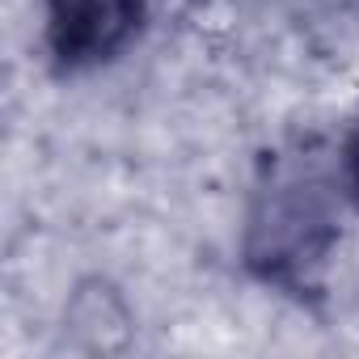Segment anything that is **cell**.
I'll list each match as a JSON object with an SVG mask.
<instances>
[{"instance_id": "cell-1", "label": "cell", "mask_w": 359, "mask_h": 359, "mask_svg": "<svg viewBox=\"0 0 359 359\" xmlns=\"http://www.w3.org/2000/svg\"><path fill=\"white\" fill-rule=\"evenodd\" d=\"M325 241H330V229L317 199L300 191H279L258 208L245 250L258 271L287 275V271H300L304 262H317L325 254Z\"/></svg>"}, {"instance_id": "cell-2", "label": "cell", "mask_w": 359, "mask_h": 359, "mask_svg": "<svg viewBox=\"0 0 359 359\" xmlns=\"http://www.w3.org/2000/svg\"><path fill=\"white\" fill-rule=\"evenodd\" d=\"M140 0H51L47 43L64 68H89L114 55L135 30Z\"/></svg>"}, {"instance_id": "cell-3", "label": "cell", "mask_w": 359, "mask_h": 359, "mask_svg": "<svg viewBox=\"0 0 359 359\" xmlns=\"http://www.w3.org/2000/svg\"><path fill=\"white\" fill-rule=\"evenodd\" d=\"M64 325H72V334H76V342L85 351H118V346H127L131 313H127L123 296L110 283L89 279V283H81L72 292Z\"/></svg>"}, {"instance_id": "cell-4", "label": "cell", "mask_w": 359, "mask_h": 359, "mask_svg": "<svg viewBox=\"0 0 359 359\" xmlns=\"http://www.w3.org/2000/svg\"><path fill=\"white\" fill-rule=\"evenodd\" d=\"M346 191H351V199L359 208V135H355V144L346 152Z\"/></svg>"}]
</instances>
